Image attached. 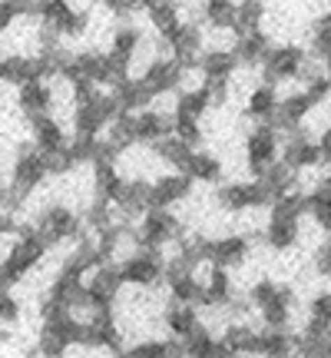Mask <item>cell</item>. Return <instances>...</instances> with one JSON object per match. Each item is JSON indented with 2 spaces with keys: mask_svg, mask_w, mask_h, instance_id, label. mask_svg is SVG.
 <instances>
[{
  "mask_svg": "<svg viewBox=\"0 0 331 358\" xmlns=\"http://www.w3.org/2000/svg\"><path fill=\"white\" fill-rule=\"evenodd\" d=\"M249 259V239L245 236H222V239H205L203 262H212L219 268H239Z\"/></svg>",
  "mask_w": 331,
  "mask_h": 358,
  "instance_id": "cell-11",
  "label": "cell"
},
{
  "mask_svg": "<svg viewBox=\"0 0 331 358\" xmlns=\"http://www.w3.org/2000/svg\"><path fill=\"white\" fill-rule=\"evenodd\" d=\"M203 20L212 27V30H232L235 0H203Z\"/></svg>",
  "mask_w": 331,
  "mask_h": 358,
  "instance_id": "cell-32",
  "label": "cell"
},
{
  "mask_svg": "<svg viewBox=\"0 0 331 358\" xmlns=\"http://www.w3.org/2000/svg\"><path fill=\"white\" fill-rule=\"evenodd\" d=\"M315 268H318L321 275H331V239L315 252Z\"/></svg>",
  "mask_w": 331,
  "mask_h": 358,
  "instance_id": "cell-45",
  "label": "cell"
},
{
  "mask_svg": "<svg viewBox=\"0 0 331 358\" xmlns=\"http://www.w3.org/2000/svg\"><path fill=\"white\" fill-rule=\"evenodd\" d=\"M279 153H281V136L272 123H262L258 129L249 133V140H245V159H249V169H252L255 179L262 176L272 163H279Z\"/></svg>",
  "mask_w": 331,
  "mask_h": 358,
  "instance_id": "cell-5",
  "label": "cell"
},
{
  "mask_svg": "<svg viewBox=\"0 0 331 358\" xmlns=\"http://www.w3.org/2000/svg\"><path fill=\"white\" fill-rule=\"evenodd\" d=\"M146 13H149V24L156 27V34L163 37V43L172 37V34L179 30V24H182L179 7L172 3V0H156V3H149V7H146Z\"/></svg>",
  "mask_w": 331,
  "mask_h": 358,
  "instance_id": "cell-23",
  "label": "cell"
},
{
  "mask_svg": "<svg viewBox=\"0 0 331 358\" xmlns=\"http://www.w3.org/2000/svg\"><path fill=\"white\" fill-rule=\"evenodd\" d=\"M10 7L17 10V17H40L43 0H10Z\"/></svg>",
  "mask_w": 331,
  "mask_h": 358,
  "instance_id": "cell-43",
  "label": "cell"
},
{
  "mask_svg": "<svg viewBox=\"0 0 331 358\" xmlns=\"http://www.w3.org/2000/svg\"><path fill=\"white\" fill-rule=\"evenodd\" d=\"M166 282H169V295L176 299L179 306H192V308L205 306V289H203V279L196 275V268L166 272Z\"/></svg>",
  "mask_w": 331,
  "mask_h": 358,
  "instance_id": "cell-15",
  "label": "cell"
},
{
  "mask_svg": "<svg viewBox=\"0 0 331 358\" xmlns=\"http://www.w3.org/2000/svg\"><path fill=\"white\" fill-rule=\"evenodd\" d=\"M166 325H169V332L176 335V338H182V335H189L196 325H199V312L192 306H172L166 308Z\"/></svg>",
  "mask_w": 331,
  "mask_h": 358,
  "instance_id": "cell-34",
  "label": "cell"
},
{
  "mask_svg": "<svg viewBox=\"0 0 331 358\" xmlns=\"http://www.w3.org/2000/svg\"><path fill=\"white\" fill-rule=\"evenodd\" d=\"M205 289V306L209 308H226L232 306V279H229V268H219L209 262V279L203 282Z\"/></svg>",
  "mask_w": 331,
  "mask_h": 358,
  "instance_id": "cell-20",
  "label": "cell"
},
{
  "mask_svg": "<svg viewBox=\"0 0 331 358\" xmlns=\"http://www.w3.org/2000/svg\"><path fill=\"white\" fill-rule=\"evenodd\" d=\"M172 136L182 140L186 146H199L203 143V127H199V120H192V116H182V113H172Z\"/></svg>",
  "mask_w": 331,
  "mask_h": 358,
  "instance_id": "cell-36",
  "label": "cell"
},
{
  "mask_svg": "<svg viewBox=\"0 0 331 358\" xmlns=\"http://www.w3.org/2000/svg\"><path fill=\"white\" fill-rule=\"evenodd\" d=\"M311 43H315V57H321V53L331 50V13H325L318 24H315V34H311Z\"/></svg>",
  "mask_w": 331,
  "mask_h": 358,
  "instance_id": "cell-38",
  "label": "cell"
},
{
  "mask_svg": "<svg viewBox=\"0 0 331 358\" xmlns=\"http://www.w3.org/2000/svg\"><path fill=\"white\" fill-rule=\"evenodd\" d=\"M298 229H302V219H292V216H268V226H265V243L268 249L275 252H285L298 243Z\"/></svg>",
  "mask_w": 331,
  "mask_h": 358,
  "instance_id": "cell-18",
  "label": "cell"
},
{
  "mask_svg": "<svg viewBox=\"0 0 331 358\" xmlns=\"http://www.w3.org/2000/svg\"><path fill=\"white\" fill-rule=\"evenodd\" d=\"M305 83H308L305 93H308V100H311V103H321V100H325V96L331 93V80L325 77V73H321V77L305 80Z\"/></svg>",
  "mask_w": 331,
  "mask_h": 358,
  "instance_id": "cell-41",
  "label": "cell"
},
{
  "mask_svg": "<svg viewBox=\"0 0 331 358\" xmlns=\"http://www.w3.org/2000/svg\"><path fill=\"white\" fill-rule=\"evenodd\" d=\"M47 176H50V173H47V159H43V153H40L37 146H34V150L24 146V150L17 153V159H13L10 186H7V199H3V203L20 206L27 196H34V192L40 189V182H43Z\"/></svg>",
  "mask_w": 331,
  "mask_h": 358,
  "instance_id": "cell-1",
  "label": "cell"
},
{
  "mask_svg": "<svg viewBox=\"0 0 331 358\" xmlns=\"http://www.w3.org/2000/svg\"><path fill=\"white\" fill-rule=\"evenodd\" d=\"M126 176L116 169V163H93V186H96V199L116 203V196L123 189Z\"/></svg>",
  "mask_w": 331,
  "mask_h": 358,
  "instance_id": "cell-22",
  "label": "cell"
},
{
  "mask_svg": "<svg viewBox=\"0 0 331 358\" xmlns=\"http://www.w3.org/2000/svg\"><path fill=\"white\" fill-rule=\"evenodd\" d=\"M182 348H186V358H209L212 355V345H216V335L203 329V325H196L189 335H182L179 338Z\"/></svg>",
  "mask_w": 331,
  "mask_h": 358,
  "instance_id": "cell-35",
  "label": "cell"
},
{
  "mask_svg": "<svg viewBox=\"0 0 331 358\" xmlns=\"http://www.w3.org/2000/svg\"><path fill=\"white\" fill-rule=\"evenodd\" d=\"M0 289H7V282H3V275H0Z\"/></svg>",
  "mask_w": 331,
  "mask_h": 358,
  "instance_id": "cell-52",
  "label": "cell"
},
{
  "mask_svg": "<svg viewBox=\"0 0 331 358\" xmlns=\"http://www.w3.org/2000/svg\"><path fill=\"white\" fill-rule=\"evenodd\" d=\"M321 70H325V77L331 80V50H328V53H321Z\"/></svg>",
  "mask_w": 331,
  "mask_h": 358,
  "instance_id": "cell-48",
  "label": "cell"
},
{
  "mask_svg": "<svg viewBox=\"0 0 331 358\" xmlns=\"http://www.w3.org/2000/svg\"><path fill=\"white\" fill-rule=\"evenodd\" d=\"M3 199H7V186L0 182V203H3Z\"/></svg>",
  "mask_w": 331,
  "mask_h": 358,
  "instance_id": "cell-50",
  "label": "cell"
},
{
  "mask_svg": "<svg viewBox=\"0 0 331 358\" xmlns=\"http://www.w3.org/2000/svg\"><path fill=\"white\" fill-rule=\"evenodd\" d=\"M129 129H133V143H159L172 133V116L146 106V110L129 116Z\"/></svg>",
  "mask_w": 331,
  "mask_h": 358,
  "instance_id": "cell-12",
  "label": "cell"
},
{
  "mask_svg": "<svg viewBox=\"0 0 331 358\" xmlns=\"http://www.w3.org/2000/svg\"><path fill=\"white\" fill-rule=\"evenodd\" d=\"M292 302H295L292 289H288V285H279V295H275L268 306H262V322H265V329H285L288 319H292Z\"/></svg>",
  "mask_w": 331,
  "mask_h": 358,
  "instance_id": "cell-26",
  "label": "cell"
},
{
  "mask_svg": "<svg viewBox=\"0 0 331 358\" xmlns=\"http://www.w3.org/2000/svg\"><path fill=\"white\" fill-rule=\"evenodd\" d=\"M113 358H169V342H163V338H146V342H136L129 352H116Z\"/></svg>",
  "mask_w": 331,
  "mask_h": 358,
  "instance_id": "cell-37",
  "label": "cell"
},
{
  "mask_svg": "<svg viewBox=\"0 0 331 358\" xmlns=\"http://www.w3.org/2000/svg\"><path fill=\"white\" fill-rule=\"evenodd\" d=\"M17 24V10L10 7V0H0V34H7Z\"/></svg>",
  "mask_w": 331,
  "mask_h": 358,
  "instance_id": "cell-46",
  "label": "cell"
},
{
  "mask_svg": "<svg viewBox=\"0 0 331 358\" xmlns=\"http://www.w3.org/2000/svg\"><path fill=\"white\" fill-rule=\"evenodd\" d=\"M222 342L232 355H258V332H252L249 325H229Z\"/></svg>",
  "mask_w": 331,
  "mask_h": 358,
  "instance_id": "cell-30",
  "label": "cell"
},
{
  "mask_svg": "<svg viewBox=\"0 0 331 358\" xmlns=\"http://www.w3.org/2000/svg\"><path fill=\"white\" fill-rule=\"evenodd\" d=\"M17 106L20 113L30 120V116L50 113L53 110V87L47 80H30V83H20L17 87Z\"/></svg>",
  "mask_w": 331,
  "mask_h": 358,
  "instance_id": "cell-16",
  "label": "cell"
},
{
  "mask_svg": "<svg viewBox=\"0 0 331 358\" xmlns=\"http://www.w3.org/2000/svg\"><path fill=\"white\" fill-rule=\"evenodd\" d=\"M318 153H321V163H331V127L318 136Z\"/></svg>",
  "mask_w": 331,
  "mask_h": 358,
  "instance_id": "cell-47",
  "label": "cell"
},
{
  "mask_svg": "<svg viewBox=\"0 0 331 358\" xmlns=\"http://www.w3.org/2000/svg\"><path fill=\"white\" fill-rule=\"evenodd\" d=\"M199 70H203L205 80H222V83H229L232 73L239 70V60H235L232 50H205L203 57H199Z\"/></svg>",
  "mask_w": 331,
  "mask_h": 358,
  "instance_id": "cell-21",
  "label": "cell"
},
{
  "mask_svg": "<svg viewBox=\"0 0 331 358\" xmlns=\"http://www.w3.org/2000/svg\"><path fill=\"white\" fill-rule=\"evenodd\" d=\"M275 295H279V285H275V282H268V279H265V282H255L252 289H249V299H252L258 308L268 306V302H272Z\"/></svg>",
  "mask_w": 331,
  "mask_h": 358,
  "instance_id": "cell-40",
  "label": "cell"
},
{
  "mask_svg": "<svg viewBox=\"0 0 331 358\" xmlns=\"http://www.w3.org/2000/svg\"><path fill=\"white\" fill-rule=\"evenodd\" d=\"M308 213L315 216L318 229L325 232V236H331V206H315V209H308Z\"/></svg>",
  "mask_w": 331,
  "mask_h": 358,
  "instance_id": "cell-44",
  "label": "cell"
},
{
  "mask_svg": "<svg viewBox=\"0 0 331 358\" xmlns=\"http://www.w3.org/2000/svg\"><path fill=\"white\" fill-rule=\"evenodd\" d=\"M163 249H140L136 245V252H129L123 256L116 266H119V275H123V285H156V282L163 279Z\"/></svg>",
  "mask_w": 331,
  "mask_h": 358,
  "instance_id": "cell-3",
  "label": "cell"
},
{
  "mask_svg": "<svg viewBox=\"0 0 331 358\" xmlns=\"http://www.w3.org/2000/svg\"><path fill=\"white\" fill-rule=\"evenodd\" d=\"M30 133H34V146L43 156L60 153V150H66V143H70V136L64 133V123L50 113L30 116Z\"/></svg>",
  "mask_w": 331,
  "mask_h": 358,
  "instance_id": "cell-13",
  "label": "cell"
},
{
  "mask_svg": "<svg viewBox=\"0 0 331 358\" xmlns=\"http://www.w3.org/2000/svg\"><path fill=\"white\" fill-rule=\"evenodd\" d=\"M268 50H272V40H268L265 30H252V34H242V37H235V47H232L235 60H239V64H245V66L262 64Z\"/></svg>",
  "mask_w": 331,
  "mask_h": 358,
  "instance_id": "cell-19",
  "label": "cell"
},
{
  "mask_svg": "<svg viewBox=\"0 0 331 358\" xmlns=\"http://www.w3.org/2000/svg\"><path fill=\"white\" fill-rule=\"evenodd\" d=\"M34 229L43 236L47 245H57V243H66V239H77L80 229H83V222H80L77 209H70V206H47V209L40 213Z\"/></svg>",
  "mask_w": 331,
  "mask_h": 358,
  "instance_id": "cell-6",
  "label": "cell"
},
{
  "mask_svg": "<svg viewBox=\"0 0 331 358\" xmlns=\"http://www.w3.org/2000/svg\"><path fill=\"white\" fill-rule=\"evenodd\" d=\"M258 186L265 189V196H268V206L275 203L279 196H285L288 189H295V179H292V169L285 166V163H272V166L258 176Z\"/></svg>",
  "mask_w": 331,
  "mask_h": 358,
  "instance_id": "cell-25",
  "label": "cell"
},
{
  "mask_svg": "<svg viewBox=\"0 0 331 358\" xmlns=\"http://www.w3.org/2000/svg\"><path fill=\"white\" fill-rule=\"evenodd\" d=\"M302 64H305V50L302 47H292V43H285V47H272L265 53V83L268 87H275V83H285V80H295L302 73Z\"/></svg>",
  "mask_w": 331,
  "mask_h": 358,
  "instance_id": "cell-8",
  "label": "cell"
},
{
  "mask_svg": "<svg viewBox=\"0 0 331 358\" xmlns=\"http://www.w3.org/2000/svg\"><path fill=\"white\" fill-rule=\"evenodd\" d=\"M311 319L331 322V292H318L311 299Z\"/></svg>",
  "mask_w": 331,
  "mask_h": 358,
  "instance_id": "cell-42",
  "label": "cell"
},
{
  "mask_svg": "<svg viewBox=\"0 0 331 358\" xmlns=\"http://www.w3.org/2000/svg\"><path fill=\"white\" fill-rule=\"evenodd\" d=\"M182 222L166 209H146L136 229V245L140 249H166L169 243H179Z\"/></svg>",
  "mask_w": 331,
  "mask_h": 358,
  "instance_id": "cell-2",
  "label": "cell"
},
{
  "mask_svg": "<svg viewBox=\"0 0 331 358\" xmlns=\"http://www.w3.org/2000/svg\"><path fill=\"white\" fill-rule=\"evenodd\" d=\"M232 358H255V355H232Z\"/></svg>",
  "mask_w": 331,
  "mask_h": 358,
  "instance_id": "cell-53",
  "label": "cell"
},
{
  "mask_svg": "<svg viewBox=\"0 0 331 358\" xmlns=\"http://www.w3.org/2000/svg\"><path fill=\"white\" fill-rule=\"evenodd\" d=\"M182 77H186V70L172 60V57H156L153 64L142 70V90L149 93V96H166V93H172V90H179V83H182Z\"/></svg>",
  "mask_w": 331,
  "mask_h": 358,
  "instance_id": "cell-9",
  "label": "cell"
},
{
  "mask_svg": "<svg viewBox=\"0 0 331 358\" xmlns=\"http://www.w3.org/2000/svg\"><path fill=\"white\" fill-rule=\"evenodd\" d=\"M279 100H281V96L275 93V87L262 83L258 90H252L245 113L252 116V120H258V123H272V120H275V113H279Z\"/></svg>",
  "mask_w": 331,
  "mask_h": 358,
  "instance_id": "cell-24",
  "label": "cell"
},
{
  "mask_svg": "<svg viewBox=\"0 0 331 358\" xmlns=\"http://www.w3.org/2000/svg\"><path fill=\"white\" fill-rule=\"evenodd\" d=\"M20 319V302L7 289H0V325H13Z\"/></svg>",
  "mask_w": 331,
  "mask_h": 358,
  "instance_id": "cell-39",
  "label": "cell"
},
{
  "mask_svg": "<svg viewBox=\"0 0 331 358\" xmlns=\"http://www.w3.org/2000/svg\"><path fill=\"white\" fill-rule=\"evenodd\" d=\"M37 20L47 27V30H53L60 40L64 37H83V34H87V24H89L87 13H77L70 0H43Z\"/></svg>",
  "mask_w": 331,
  "mask_h": 358,
  "instance_id": "cell-4",
  "label": "cell"
},
{
  "mask_svg": "<svg viewBox=\"0 0 331 358\" xmlns=\"http://www.w3.org/2000/svg\"><path fill=\"white\" fill-rule=\"evenodd\" d=\"M258 355L295 358V338L285 335V329H265V332H258Z\"/></svg>",
  "mask_w": 331,
  "mask_h": 358,
  "instance_id": "cell-28",
  "label": "cell"
},
{
  "mask_svg": "<svg viewBox=\"0 0 331 358\" xmlns=\"http://www.w3.org/2000/svg\"><path fill=\"white\" fill-rule=\"evenodd\" d=\"M318 186H321V189H328V192H331V173H328V176H325V179H321Z\"/></svg>",
  "mask_w": 331,
  "mask_h": 358,
  "instance_id": "cell-49",
  "label": "cell"
},
{
  "mask_svg": "<svg viewBox=\"0 0 331 358\" xmlns=\"http://www.w3.org/2000/svg\"><path fill=\"white\" fill-rule=\"evenodd\" d=\"M189 192H192V179L186 173L159 176L156 182H149V209H169L172 203H182Z\"/></svg>",
  "mask_w": 331,
  "mask_h": 358,
  "instance_id": "cell-14",
  "label": "cell"
},
{
  "mask_svg": "<svg viewBox=\"0 0 331 358\" xmlns=\"http://www.w3.org/2000/svg\"><path fill=\"white\" fill-rule=\"evenodd\" d=\"M262 17H265V3L262 0H239L235 3V20H232V34L242 37V34L262 30Z\"/></svg>",
  "mask_w": 331,
  "mask_h": 358,
  "instance_id": "cell-27",
  "label": "cell"
},
{
  "mask_svg": "<svg viewBox=\"0 0 331 358\" xmlns=\"http://www.w3.org/2000/svg\"><path fill=\"white\" fill-rule=\"evenodd\" d=\"M212 106V96H209V90L205 87H196V90H186V93H179L176 100V110L172 113H182V116H192V120H203V113Z\"/></svg>",
  "mask_w": 331,
  "mask_h": 358,
  "instance_id": "cell-33",
  "label": "cell"
},
{
  "mask_svg": "<svg viewBox=\"0 0 331 358\" xmlns=\"http://www.w3.org/2000/svg\"><path fill=\"white\" fill-rule=\"evenodd\" d=\"M153 153L163 159V163H169V166H176L179 173L186 169V163H189V156H192V146H186L182 140H176L172 133L166 136V140L153 143Z\"/></svg>",
  "mask_w": 331,
  "mask_h": 358,
  "instance_id": "cell-31",
  "label": "cell"
},
{
  "mask_svg": "<svg viewBox=\"0 0 331 358\" xmlns=\"http://www.w3.org/2000/svg\"><path fill=\"white\" fill-rule=\"evenodd\" d=\"M182 173H186L192 182H219V176H222V163H219L212 153H196V150H192L189 163H186Z\"/></svg>",
  "mask_w": 331,
  "mask_h": 358,
  "instance_id": "cell-29",
  "label": "cell"
},
{
  "mask_svg": "<svg viewBox=\"0 0 331 358\" xmlns=\"http://www.w3.org/2000/svg\"><path fill=\"white\" fill-rule=\"evenodd\" d=\"M281 163L292 169H311V166H318L321 163V153H318V143H311L305 140V136H285V150H281Z\"/></svg>",
  "mask_w": 331,
  "mask_h": 358,
  "instance_id": "cell-17",
  "label": "cell"
},
{
  "mask_svg": "<svg viewBox=\"0 0 331 358\" xmlns=\"http://www.w3.org/2000/svg\"><path fill=\"white\" fill-rule=\"evenodd\" d=\"M166 47L172 50L169 57H172L182 70L199 66V57L205 53V30L199 24H179L176 34L166 40Z\"/></svg>",
  "mask_w": 331,
  "mask_h": 358,
  "instance_id": "cell-7",
  "label": "cell"
},
{
  "mask_svg": "<svg viewBox=\"0 0 331 358\" xmlns=\"http://www.w3.org/2000/svg\"><path fill=\"white\" fill-rule=\"evenodd\" d=\"M216 199L226 213H249V209H265L268 206V196L258 186V179H252V182H229V186H222L216 192Z\"/></svg>",
  "mask_w": 331,
  "mask_h": 358,
  "instance_id": "cell-10",
  "label": "cell"
},
{
  "mask_svg": "<svg viewBox=\"0 0 331 358\" xmlns=\"http://www.w3.org/2000/svg\"><path fill=\"white\" fill-rule=\"evenodd\" d=\"M103 3H106V7H113V3H116V0H103Z\"/></svg>",
  "mask_w": 331,
  "mask_h": 358,
  "instance_id": "cell-51",
  "label": "cell"
}]
</instances>
